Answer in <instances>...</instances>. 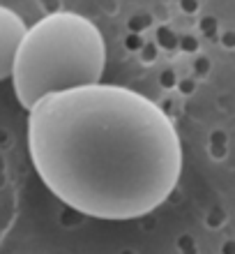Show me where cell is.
Masks as SVG:
<instances>
[{"mask_svg": "<svg viewBox=\"0 0 235 254\" xmlns=\"http://www.w3.org/2000/svg\"><path fill=\"white\" fill-rule=\"evenodd\" d=\"M28 153L48 192L93 220H139L182 176L180 134L168 114L113 83L42 97L28 111Z\"/></svg>", "mask_w": 235, "mask_h": 254, "instance_id": "6da1fadb", "label": "cell"}, {"mask_svg": "<svg viewBox=\"0 0 235 254\" xmlns=\"http://www.w3.org/2000/svg\"><path fill=\"white\" fill-rule=\"evenodd\" d=\"M106 42L99 28L76 12H53L30 26L12 65L16 102L30 109L51 93L101 83Z\"/></svg>", "mask_w": 235, "mask_h": 254, "instance_id": "7a4b0ae2", "label": "cell"}, {"mask_svg": "<svg viewBox=\"0 0 235 254\" xmlns=\"http://www.w3.org/2000/svg\"><path fill=\"white\" fill-rule=\"evenodd\" d=\"M26 30V21L19 14L9 7L0 5V81L9 79L14 58H16V51H19V44Z\"/></svg>", "mask_w": 235, "mask_h": 254, "instance_id": "3957f363", "label": "cell"}]
</instances>
